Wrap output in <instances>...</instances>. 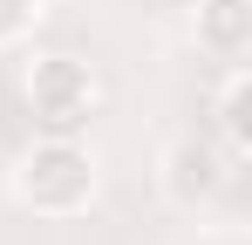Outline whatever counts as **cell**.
<instances>
[{
    "mask_svg": "<svg viewBox=\"0 0 252 245\" xmlns=\"http://www.w3.org/2000/svg\"><path fill=\"white\" fill-rule=\"evenodd\" d=\"M7 191H14L21 211H34L48 225H68V218H82L89 204H95L102 170H95V150H89L82 136H34V143L14 157Z\"/></svg>",
    "mask_w": 252,
    "mask_h": 245,
    "instance_id": "1",
    "label": "cell"
},
{
    "mask_svg": "<svg viewBox=\"0 0 252 245\" xmlns=\"http://www.w3.org/2000/svg\"><path fill=\"white\" fill-rule=\"evenodd\" d=\"M21 95H28L34 136H89V122L102 109V82L82 55H28Z\"/></svg>",
    "mask_w": 252,
    "mask_h": 245,
    "instance_id": "2",
    "label": "cell"
},
{
    "mask_svg": "<svg viewBox=\"0 0 252 245\" xmlns=\"http://www.w3.org/2000/svg\"><path fill=\"white\" fill-rule=\"evenodd\" d=\"M225 177H232V157L218 143H205V136H177L164 150V163H157V184H164V198L177 211H205L225 191Z\"/></svg>",
    "mask_w": 252,
    "mask_h": 245,
    "instance_id": "3",
    "label": "cell"
},
{
    "mask_svg": "<svg viewBox=\"0 0 252 245\" xmlns=\"http://www.w3.org/2000/svg\"><path fill=\"white\" fill-rule=\"evenodd\" d=\"M191 41L211 61H246L252 55V0H191Z\"/></svg>",
    "mask_w": 252,
    "mask_h": 245,
    "instance_id": "4",
    "label": "cell"
},
{
    "mask_svg": "<svg viewBox=\"0 0 252 245\" xmlns=\"http://www.w3.org/2000/svg\"><path fill=\"white\" fill-rule=\"evenodd\" d=\"M246 102H252V68H246V61H232V68H225V89H218V136H225V157H232V163L252 157Z\"/></svg>",
    "mask_w": 252,
    "mask_h": 245,
    "instance_id": "5",
    "label": "cell"
},
{
    "mask_svg": "<svg viewBox=\"0 0 252 245\" xmlns=\"http://www.w3.org/2000/svg\"><path fill=\"white\" fill-rule=\"evenodd\" d=\"M41 14H48V0H0V55L7 48H21V41L41 28Z\"/></svg>",
    "mask_w": 252,
    "mask_h": 245,
    "instance_id": "6",
    "label": "cell"
}]
</instances>
